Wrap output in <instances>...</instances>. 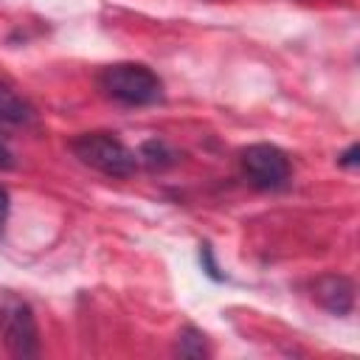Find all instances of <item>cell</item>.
Segmentation results:
<instances>
[{
	"label": "cell",
	"mask_w": 360,
	"mask_h": 360,
	"mask_svg": "<svg viewBox=\"0 0 360 360\" xmlns=\"http://www.w3.org/2000/svg\"><path fill=\"white\" fill-rule=\"evenodd\" d=\"M98 87L104 90V96H110L112 101L127 104V107H146V104H158L163 98L160 76L141 62L107 65L98 73Z\"/></svg>",
	"instance_id": "6da1fadb"
},
{
	"label": "cell",
	"mask_w": 360,
	"mask_h": 360,
	"mask_svg": "<svg viewBox=\"0 0 360 360\" xmlns=\"http://www.w3.org/2000/svg\"><path fill=\"white\" fill-rule=\"evenodd\" d=\"M70 152L107 177H129L138 169L135 152L110 132H82L70 141Z\"/></svg>",
	"instance_id": "7a4b0ae2"
},
{
	"label": "cell",
	"mask_w": 360,
	"mask_h": 360,
	"mask_svg": "<svg viewBox=\"0 0 360 360\" xmlns=\"http://www.w3.org/2000/svg\"><path fill=\"white\" fill-rule=\"evenodd\" d=\"M0 340L14 357H37L39 335L31 307L17 295L0 298Z\"/></svg>",
	"instance_id": "3957f363"
},
{
	"label": "cell",
	"mask_w": 360,
	"mask_h": 360,
	"mask_svg": "<svg viewBox=\"0 0 360 360\" xmlns=\"http://www.w3.org/2000/svg\"><path fill=\"white\" fill-rule=\"evenodd\" d=\"M242 172L245 177L256 186V188H264V191H276V188H284L290 183V158L273 146V143H253L248 149H242Z\"/></svg>",
	"instance_id": "277c9868"
},
{
	"label": "cell",
	"mask_w": 360,
	"mask_h": 360,
	"mask_svg": "<svg viewBox=\"0 0 360 360\" xmlns=\"http://www.w3.org/2000/svg\"><path fill=\"white\" fill-rule=\"evenodd\" d=\"M315 298L332 315H349L354 307V284L340 273H326L315 281Z\"/></svg>",
	"instance_id": "5b68a950"
},
{
	"label": "cell",
	"mask_w": 360,
	"mask_h": 360,
	"mask_svg": "<svg viewBox=\"0 0 360 360\" xmlns=\"http://www.w3.org/2000/svg\"><path fill=\"white\" fill-rule=\"evenodd\" d=\"M0 118L3 121H11V124H22L31 118V110L28 104L6 84H0Z\"/></svg>",
	"instance_id": "8992f818"
},
{
	"label": "cell",
	"mask_w": 360,
	"mask_h": 360,
	"mask_svg": "<svg viewBox=\"0 0 360 360\" xmlns=\"http://www.w3.org/2000/svg\"><path fill=\"white\" fill-rule=\"evenodd\" d=\"M177 352L180 354H186V357H202V354H208V349H205V335L202 332H197V329H183V335H180V340H177Z\"/></svg>",
	"instance_id": "52a82bcc"
},
{
	"label": "cell",
	"mask_w": 360,
	"mask_h": 360,
	"mask_svg": "<svg viewBox=\"0 0 360 360\" xmlns=\"http://www.w3.org/2000/svg\"><path fill=\"white\" fill-rule=\"evenodd\" d=\"M141 158H143L149 166H163V163H169L174 155L166 149V143H163V141H149V143H143Z\"/></svg>",
	"instance_id": "ba28073f"
},
{
	"label": "cell",
	"mask_w": 360,
	"mask_h": 360,
	"mask_svg": "<svg viewBox=\"0 0 360 360\" xmlns=\"http://www.w3.org/2000/svg\"><path fill=\"white\" fill-rule=\"evenodd\" d=\"M357 152H360V149H357V146L352 143V146H349V149H346V152H343V155H340L338 160H340L343 166H357Z\"/></svg>",
	"instance_id": "9c48e42d"
},
{
	"label": "cell",
	"mask_w": 360,
	"mask_h": 360,
	"mask_svg": "<svg viewBox=\"0 0 360 360\" xmlns=\"http://www.w3.org/2000/svg\"><path fill=\"white\" fill-rule=\"evenodd\" d=\"M6 219H8V194H6V188H0V231H3Z\"/></svg>",
	"instance_id": "30bf717a"
},
{
	"label": "cell",
	"mask_w": 360,
	"mask_h": 360,
	"mask_svg": "<svg viewBox=\"0 0 360 360\" xmlns=\"http://www.w3.org/2000/svg\"><path fill=\"white\" fill-rule=\"evenodd\" d=\"M11 163H14V160H11V152H8V149L0 143V169H8Z\"/></svg>",
	"instance_id": "8fae6325"
}]
</instances>
